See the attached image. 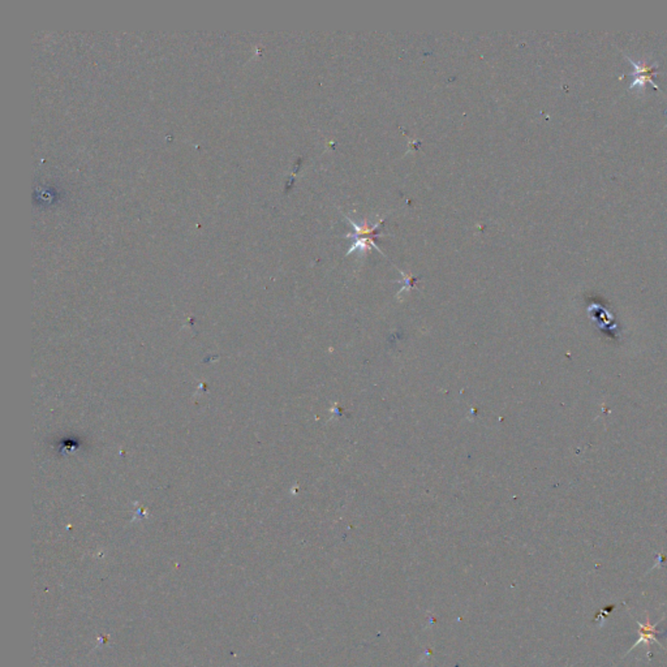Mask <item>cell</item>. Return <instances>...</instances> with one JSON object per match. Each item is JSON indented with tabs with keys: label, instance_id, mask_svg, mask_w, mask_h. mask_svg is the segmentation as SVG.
<instances>
[{
	"label": "cell",
	"instance_id": "6da1fadb",
	"mask_svg": "<svg viewBox=\"0 0 667 667\" xmlns=\"http://www.w3.org/2000/svg\"><path fill=\"white\" fill-rule=\"evenodd\" d=\"M383 222V219H381L380 222L374 223L373 226H371L369 223L365 222L362 226H359L353 221L348 219V223H351L355 228V233H348L347 237H353L355 242L351 245L347 255H352L353 252H365L368 248H371L374 246L380 253H381V249L375 245L374 240H375V235H377V228L380 227V224Z\"/></svg>",
	"mask_w": 667,
	"mask_h": 667
},
{
	"label": "cell",
	"instance_id": "7a4b0ae2",
	"mask_svg": "<svg viewBox=\"0 0 667 667\" xmlns=\"http://www.w3.org/2000/svg\"><path fill=\"white\" fill-rule=\"evenodd\" d=\"M623 55H625V58L630 60L631 65L634 67V71L630 74L631 77H634V81L631 83V85L628 86V90H631V89L643 90V89L645 87L646 83H649V84H652V86H653L655 89H657V90H658V92H659L662 96H665L664 92L661 90V87L657 85L656 81L653 80V76H655V74H656V71L657 68L659 67V64L657 63V62L656 63L653 64L635 62V60H632V59H631L628 55H625V53H623Z\"/></svg>",
	"mask_w": 667,
	"mask_h": 667
},
{
	"label": "cell",
	"instance_id": "3957f363",
	"mask_svg": "<svg viewBox=\"0 0 667 667\" xmlns=\"http://www.w3.org/2000/svg\"><path fill=\"white\" fill-rule=\"evenodd\" d=\"M662 620H664V618H662L658 623H656V625H652V622H650V615L649 614H646L645 625H643L641 622L637 620V625H639V635H640V637H639V640L634 644V646L625 653V656L630 655V653L635 649L636 646H639L640 644H645L646 646H649L652 643H657L658 646H661L662 649H665V648L662 646V644L658 641V639H657V635H658L657 625H659Z\"/></svg>",
	"mask_w": 667,
	"mask_h": 667
},
{
	"label": "cell",
	"instance_id": "277c9868",
	"mask_svg": "<svg viewBox=\"0 0 667 667\" xmlns=\"http://www.w3.org/2000/svg\"><path fill=\"white\" fill-rule=\"evenodd\" d=\"M665 98H666V101H667V96H665ZM665 128H667V123H666V126H665Z\"/></svg>",
	"mask_w": 667,
	"mask_h": 667
}]
</instances>
